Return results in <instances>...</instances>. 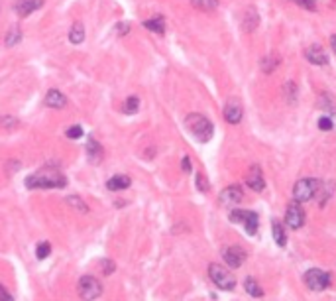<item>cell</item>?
I'll list each match as a JSON object with an SVG mask.
<instances>
[{
  "label": "cell",
  "instance_id": "1",
  "mask_svg": "<svg viewBox=\"0 0 336 301\" xmlns=\"http://www.w3.org/2000/svg\"><path fill=\"white\" fill-rule=\"evenodd\" d=\"M65 185H67L65 175L53 163H47L44 167H40L36 173L26 177V187L28 189H61Z\"/></svg>",
  "mask_w": 336,
  "mask_h": 301
},
{
  "label": "cell",
  "instance_id": "2",
  "mask_svg": "<svg viewBox=\"0 0 336 301\" xmlns=\"http://www.w3.org/2000/svg\"><path fill=\"white\" fill-rule=\"evenodd\" d=\"M185 126L189 128V132L193 134V138L199 140V142H208V140L212 138V134H214L212 122L206 116L197 115V113H193V115H189L185 118Z\"/></svg>",
  "mask_w": 336,
  "mask_h": 301
},
{
  "label": "cell",
  "instance_id": "3",
  "mask_svg": "<svg viewBox=\"0 0 336 301\" xmlns=\"http://www.w3.org/2000/svg\"><path fill=\"white\" fill-rule=\"evenodd\" d=\"M320 187V181L314 179V177H305V179H299L295 187H293V199L297 203H307L311 201L314 195H316V189Z\"/></svg>",
  "mask_w": 336,
  "mask_h": 301
},
{
  "label": "cell",
  "instance_id": "4",
  "mask_svg": "<svg viewBox=\"0 0 336 301\" xmlns=\"http://www.w3.org/2000/svg\"><path fill=\"white\" fill-rule=\"evenodd\" d=\"M208 276L212 279V283H214L218 289H222V291H232L234 285H236L234 276H232L224 266H220V264H210V266H208Z\"/></svg>",
  "mask_w": 336,
  "mask_h": 301
},
{
  "label": "cell",
  "instance_id": "5",
  "mask_svg": "<svg viewBox=\"0 0 336 301\" xmlns=\"http://www.w3.org/2000/svg\"><path fill=\"white\" fill-rule=\"evenodd\" d=\"M102 293V283L94 276H83L79 279V295L83 301H94Z\"/></svg>",
  "mask_w": 336,
  "mask_h": 301
},
{
  "label": "cell",
  "instance_id": "6",
  "mask_svg": "<svg viewBox=\"0 0 336 301\" xmlns=\"http://www.w3.org/2000/svg\"><path fill=\"white\" fill-rule=\"evenodd\" d=\"M230 221L232 223H242L248 234H256L258 231V215L254 211H242V209H234L230 213Z\"/></svg>",
  "mask_w": 336,
  "mask_h": 301
},
{
  "label": "cell",
  "instance_id": "7",
  "mask_svg": "<svg viewBox=\"0 0 336 301\" xmlns=\"http://www.w3.org/2000/svg\"><path fill=\"white\" fill-rule=\"evenodd\" d=\"M305 283H307V287H311L313 291H322V289H326L328 285H330V274L328 272H324V270H309L307 274H305Z\"/></svg>",
  "mask_w": 336,
  "mask_h": 301
},
{
  "label": "cell",
  "instance_id": "8",
  "mask_svg": "<svg viewBox=\"0 0 336 301\" xmlns=\"http://www.w3.org/2000/svg\"><path fill=\"white\" fill-rule=\"evenodd\" d=\"M222 258L230 268H240L244 264V260H246V252L240 246H228V248H224Z\"/></svg>",
  "mask_w": 336,
  "mask_h": 301
},
{
  "label": "cell",
  "instance_id": "9",
  "mask_svg": "<svg viewBox=\"0 0 336 301\" xmlns=\"http://www.w3.org/2000/svg\"><path fill=\"white\" fill-rule=\"evenodd\" d=\"M285 223H287V227H291V229H301V227H303V223H305V213H303V209H301V205H299L297 201L287 207Z\"/></svg>",
  "mask_w": 336,
  "mask_h": 301
},
{
  "label": "cell",
  "instance_id": "10",
  "mask_svg": "<svg viewBox=\"0 0 336 301\" xmlns=\"http://www.w3.org/2000/svg\"><path fill=\"white\" fill-rule=\"evenodd\" d=\"M242 116H244V109H242L240 101L238 98H230L226 103V107H224V118H226V122L238 124L242 120Z\"/></svg>",
  "mask_w": 336,
  "mask_h": 301
},
{
  "label": "cell",
  "instance_id": "11",
  "mask_svg": "<svg viewBox=\"0 0 336 301\" xmlns=\"http://www.w3.org/2000/svg\"><path fill=\"white\" fill-rule=\"evenodd\" d=\"M44 6V0H14V12L20 18H28L32 12L40 10Z\"/></svg>",
  "mask_w": 336,
  "mask_h": 301
},
{
  "label": "cell",
  "instance_id": "12",
  "mask_svg": "<svg viewBox=\"0 0 336 301\" xmlns=\"http://www.w3.org/2000/svg\"><path fill=\"white\" fill-rule=\"evenodd\" d=\"M240 201H242V187L240 185H230L226 187V189H222V193H220V205L232 207V205H236Z\"/></svg>",
  "mask_w": 336,
  "mask_h": 301
},
{
  "label": "cell",
  "instance_id": "13",
  "mask_svg": "<svg viewBox=\"0 0 336 301\" xmlns=\"http://www.w3.org/2000/svg\"><path fill=\"white\" fill-rule=\"evenodd\" d=\"M246 183L250 189H254V191H264V187H266V181H264V173H262V169H260V165H252L250 167V171H248V177H246Z\"/></svg>",
  "mask_w": 336,
  "mask_h": 301
},
{
  "label": "cell",
  "instance_id": "14",
  "mask_svg": "<svg viewBox=\"0 0 336 301\" xmlns=\"http://www.w3.org/2000/svg\"><path fill=\"white\" fill-rule=\"evenodd\" d=\"M102 158H104V150H102L100 142H96L94 138H89V142H87V160L90 163H94V165H98L102 162Z\"/></svg>",
  "mask_w": 336,
  "mask_h": 301
},
{
  "label": "cell",
  "instance_id": "15",
  "mask_svg": "<svg viewBox=\"0 0 336 301\" xmlns=\"http://www.w3.org/2000/svg\"><path fill=\"white\" fill-rule=\"evenodd\" d=\"M44 103H45V107H49V109H63V107L67 105V98H65V94L61 93V91L51 89V91L45 93Z\"/></svg>",
  "mask_w": 336,
  "mask_h": 301
},
{
  "label": "cell",
  "instance_id": "16",
  "mask_svg": "<svg viewBox=\"0 0 336 301\" xmlns=\"http://www.w3.org/2000/svg\"><path fill=\"white\" fill-rule=\"evenodd\" d=\"M305 57H307L311 63H314V65H326V63H328L326 53L322 51V47H318V46L309 47V49L305 51Z\"/></svg>",
  "mask_w": 336,
  "mask_h": 301
},
{
  "label": "cell",
  "instance_id": "17",
  "mask_svg": "<svg viewBox=\"0 0 336 301\" xmlns=\"http://www.w3.org/2000/svg\"><path fill=\"white\" fill-rule=\"evenodd\" d=\"M130 185H132V179L128 175H114L106 181V189H110V191H124Z\"/></svg>",
  "mask_w": 336,
  "mask_h": 301
},
{
  "label": "cell",
  "instance_id": "18",
  "mask_svg": "<svg viewBox=\"0 0 336 301\" xmlns=\"http://www.w3.org/2000/svg\"><path fill=\"white\" fill-rule=\"evenodd\" d=\"M83 40H85V26H83V22H75L69 30V42L83 44Z\"/></svg>",
  "mask_w": 336,
  "mask_h": 301
},
{
  "label": "cell",
  "instance_id": "19",
  "mask_svg": "<svg viewBox=\"0 0 336 301\" xmlns=\"http://www.w3.org/2000/svg\"><path fill=\"white\" fill-rule=\"evenodd\" d=\"M144 28L150 30V32H154V34L163 36L165 34V20L161 16L159 18H148V20H144Z\"/></svg>",
  "mask_w": 336,
  "mask_h": 301
},
{
  "label": "cell",
  "instance_id": "20",
  "mask_svg": "<svg viewBox=\"0 0 336 301\" xmlns=\"http://www.w3.org/2000/svg\"><path fill=\"white\" fill-rule=\"evenodd\" d=\"M65 203H67L69 207H73L75 211H81V213H89V205L79 197V195H69L67 199H65Z\"/></svg>",
  "mask_w": 336,
  "mask_h": 301
},
{
  "label": "cell",
  "instance_id": "21",
  "mask_svg": "<svg viewBox=\"0 0 336 301\" xmlns=\"http://www.w3.org/2000/svg\"><path fill=\"white\" fill-rule=\"evenodd\" d=\"M271 232H273V238H275V242H277L279 246H285V242H287V236H285V231H283L281 223L273 221V225H271Z\"/></svg>",
  "mask_w": 336,
  "mask_h": 301
},
{
  "label": "cell",
  "instance_id": "22",
  "mask_svg": "<svg viewBox=\"0 0 336 301\" xmlns=\"http://www.w3.org/2000/svg\"><path fill=\"white\" fill-rule=\"evenodd\" d=\"M138 109H140V98H138V96H128V98L124 101V105H122L124 115H136Z\"/></svg>",
  "mask_w": 336,
  "mask_h": 301
},
{
  "label": "cell",
  "instance_id": "23",
  "mask_svg": "<svg viewBox=\"0 0 336 301\" xmlns=\"http://www.w3.org/2000/svg\"><path fill=\"white\" fill-rule=\"evenodd\" d=\"M244 287H246V291L252 295V297H262V295H264L262 287L258 285V281H256L254 278H246V281H244Z\"/></svg>",
  "mask_w": 336,
  "mask_h": 301
},
{
  "label": "cell",
  "instance_id": "24",
  "mask_svg": "<svg viewBox=\"0 0 336 301\" xmlns=\"http://www.w3.org/2000/svg\"><path fill=\"white\" fill-rule=\"evenodd\" d=\"M20 40H22V32H20L18 28H12V30L6 34V46H8V47L20 44Z\"/></svg>",
  "mask_w": 336,
  "mask_h": 301
},
{
  "label": "cell",
  "instance_id": "25",
  "mask_svg": "<svg viewBox=\"0 0 336 301\" xmlns=\"http://www.w3.org/2000/svg\"><path fill=\"white\" fill-rule=\"evenodd\" d=\"M191 4L201 10H214L218 6V0H191Z\"/></svg>",
  "mask_w": 336,
  "mask_h": 301
},
{
  "label": "cell",
  "instance_id": "26",
  "mask_svg": "<svg viewBox=\"0 0 336 301\" xmlns=\"http://www.w3.org/2000/svg\"><path fill=\"white\" fill-rule=\"evenodd\" d=\"M49 252H51V244H49V242H40V244H38V248H36V256H38V260H44V258H47Z\"/></svg>",
  "mask_w": 336,
  "mask_h": 301
},
{
  "label": "cell",
  "instance_id": "27",
  "mask_svg": "<svg viewBox=\"0 0 336 301\" xmlns=\"http://www.w3.org/2000/svg\"><path fill=\"white\" fill-rule=\"evenodd\" d=\"M85 132H83V128L79 126V124H75V126H69L67 132H65V136H67L69 140H79L81 136H83Z\"/></svg>",
  "mask_w": 336,
  "mask_h": 301
},
{
  "label": "cell",
  "instance_id": "28",
  "mask_svg": "<svg viewBox=\"0 0 336 301\" xmlns=\"http://www.w3.org/2000/svg\"><path fill=\"white\" fill-rule=\"evenodd\" d=\"M0 126H4V128H8V130H12V128H16L18 126V120H16V116H0Z\"/></svg>",
  "mask_w": 336,
  "mask_h": 301
},
{
  "label": "cell",
  "instance_id": "29",
  "mask_svg": "<svg viewBox=\"0 0 336 301\" xmlns=\"http://www.w3.org/2000/svg\"><path fill=\"white\" fill-rule=\"evenodd\" d=\"M332 126H334V124H332V120H330L328 116H320V118H318V128H320V130H332Z\"/></svg>",
  "mask_w": 336,
  "mask_h": 301
},
{
  "label": "cell",
  "instance_id": "30",
  "mask_svg": "<svg viewBox=\"0 0 336 301\" xmlns=\"http://www.w3.org/2000/svg\"><path fill=\"white\" fill-rule=\"evenodd\" d=\"M114 268H116L114 262H110V260H102V270H104L106 276H110L112 272H114Z\"/></svg>",
  "mask_w": 336,
  "mask_h": 301
},
{
  "label": "cell",
  "instance_id": "31",
  "mask_svg": "<svg viewBox=\"0 0 336 301\" xmlns=\"http://www.w3.org/2000/svg\"><path fill=\"white\" fill-rule=\"evenodd\" d=\"M128 32H130V24L120 22L116 26V34H118V36H124V34H128Z\"/></svg>",
  "mask_w": 336,
  "mask_h": 301
},
{
  "label": "cell",
  "instance_id": "32",
  "mask_svg": "<svg viewBox=\"0 0 336 301\" xmlns=\"http://www.w3.org/2000/svg\"><path fill=\"white\" fill-rule=\"evenodd\" d=\"M197 187H199V191H208V183H206V179L202 177V175H197Z\"/></svg>",
  "mask_w": 336,
  "mask_h": 301
},
{
  "label": "cell",
  "instance_id": "33",
  "mask_svg": "<svg viewBox=\"0 0 336 301\" xmlns=\"http://www.w3.org/2000/svg\"><path fill=\"white\" fill-rule=\"evenodd\" d=\"M0 301H14L12 299V295L6 291V287H4V285H0Z\"/></svg>",
  "mask_w": 336,
  "mask_h": 301
},
{
  "label": "cell",
  "instance_id": "34",
  "mask_svg": "<svg viewBox=\"0 0 336 301\" xmlns=\"http://www.w3.org/2000/svg\"><path fill=\"white\" fill-rule=\"evenodd\" d=\"M297 2H301L305 8H309V10H314V2L313 0H297Z\"/></svg>",
  "mask_w": 336,
  "mask_h": 301
},
{
  "label": "cell",
  "instance_id": "35",
  "mask_svg": "<svg viewBox=\"0 0 336 301\" xmlns=\"http://www.w3.org/2000/svg\"><path fill=\"white\" fill-rule=\"evenodd\" d=\"M183 171H191V160L187 156L183 158Z\"/></svg>",
  "mask_w": 336,
  "mask_h": 301
},
{
  "label": "cell",
  "instance_id": "36",
  "mask_svg": "<svg viewBox=\"0 0 336 301\" xmlns=\"http://www.w3.org/2000/svg\"><path fill=\"white\" fill-rule=\"evenodd\" d=\"M330 46H332V49L336 51V36H332V38H330Z\"/></svg>",
  "mask_w": 336,
  "mask_h": 301
}]
</instances>
